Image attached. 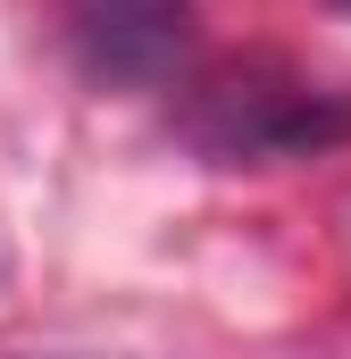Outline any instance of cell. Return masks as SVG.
<instances>
[{"label": "cell", "mask_w": 351, "mask_h": 359, "mask_svg": "<svg viewBox=\"0 0 351 359\" xmlns=\"http://www.w3.org/2000/svg\"><path fill=\"white\" fill-rule=\"evenodd\" d=\"M59 17H67V42L84 50V67L109 84L168 76L192 42V0H59Z\"/></svg>", "instance_id": "6da1fadb"}]
</instances>
